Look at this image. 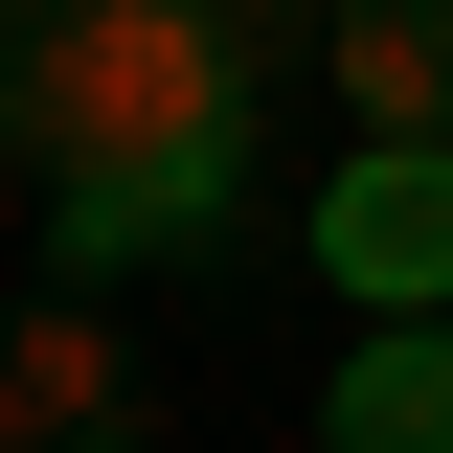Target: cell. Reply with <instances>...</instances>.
Returning a JSON list of instances; mask_svg holds the SVG:
<instances>
[{
	"label": "cell",
	"instance_id": "obj_1",
	"mask_svg": "<svg viewBox=\"0 0 453 453\" xmlns=\"http://www.w3.org/2000/svg\"><path fill=\"white\" fill-rule=\"evenodd\" d=\"M273 46L226 0H0V159L23 181H136V159H250Z\"/></svg>",
	"mask_w": 453,
	"mask_h": 453
},
{
	"label": "cell",
	"instance_id": "obj_5",
	"mask_svg": "<svg viewBox=\"0 0 453 453\" xmlns=\"http://www.w3.org/2000/svg\"><path fill=\"white\" fill-rule=\"evenodd\" d=\"M318 68L363 136H453V0H318Z\"/></svg>",
	"mask_w": 453,
	"mask_h": 453
},
{
	"label": "cell",
	"instance_id": "obj_3",
	"mask_svg": "<svg viewBox=\"0 0 453 453\" xmlns=\"http://www.w3.org/2000/svg\"><path fill=\"white\" fill-rule=\"evenodd\" d=\"M318 273L386 295V318H431L453 295V136H363V159L318 181Z\"/></svg>",
	"mask_w": 453,
	"mask_h": 453
},
{
	"label": "cell",
	"instance_id": "obj_7",
	"mask_svg": "<svg viewBox=\"0 0 453 453\" xmlns=\"http://www.w3.org/2000/svg\"><path fill=\"white\" fill-rule=\"evenodd\" d=\"M226 23H250V46H273V68H318V0H226Z\"/></svg>",
	"mask_w": 453,
	"mask_h": 453
},
{
	"label": "cell",
	"instance_id": "obj_6",
	"mask_svg": "<svg viewBox=\"0 0 453 453\" xmlns=\"http://www.w3.org/2000/svg\"><path fill=\"white\" fill-rule=\"evenodd\" d=\"M318 431H340V453H453V318H386V340L318 386Z\"/></svg>",
	"mask_w": 453,
	"mask_h": 453
},
{
	"label": "cell",
	"instance_id": "obj_2",
	"mask_svg": "<svg viewBox=\"0 0 453 453\" xmlns=\"http://www.w3.org/2000/svg\"><path fill=\"white\" fill-rule=\"evenodd\" d=\"M136 431V340H113V273H46L0 318V453H113Z\"/></svg>",
	"mask_w": 453,
	"mask_h": 453
},
{
	"label": "cell",
	"instance_id": "obj_4",
	"mask_svg": "<svg viewBox=\"0 0 453 453\" xmlns=\"http://www.w3.org/2000/svg\"><path fill=\"white\" fill-rule=\"evenodd\" d=\"M250 204V159H136V181H46V273H159Z\"/></svg>",
	"mask_w": 453,
	"mask_h": 453
}]
</instances>
